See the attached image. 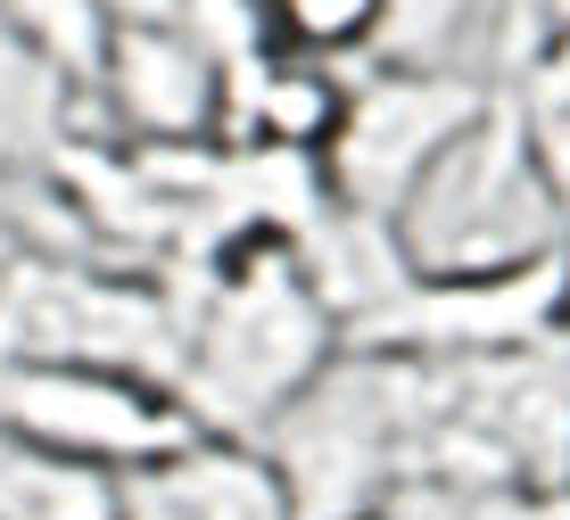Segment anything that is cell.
Masks as SVG:
<instances>
[{"instance_id": "obj_1", "label": "cell", "mask_w": 570, "mask_h": 520, "mask_svg": "<svg viewBox=\"0 0 570 520\" xmlns=\"http://www.w3.org/2000/svg\"><path fill=\"white\" fill-rule=\"evenodd\" d=\"M513 183H529V166L504 149V133H463L455 149L439 141V157L422 166L414 215H405L414 256L430 273H446V282H480L504 256H521L538 239V224L497 215V190H513Z\"/></svg>"}, {"instance_id": "obj_2", "label": "cell", "mask_w": 570, "mask_h": 520, "mask_svg": "<svg viewBox=\"0 0 570 520\" xmlns=\"http://www.w3.org/2000/svg\"><path fill=\"white\" fill-rule=\"evenodd\" d=\"M9 422L50 454H83V463H149V454L183 447V422H174L157 396H141L132 380L91 372V364H42L9 380Z\"/></svg>"}, {"instance_id": "obj_3", "label": "cell", "mask_w": 570, "mask_h": 520, "mask_svg": "<svg viewBox=\"0 0 570 520\" xmlns=\"http://www.w3.org/2000/svg\"><path fill=\"white\" fill-rule=\"evenodd\" d=\"M100 84H108L116 108H125V125L157 133V141L199 133L207 116H215V75H207V58L190 50L183 33H166V26H116Z\"/></svg>"}, {"instance_id": "obj_4", "label": "cell", "mask_w": 570, "mask_h": 520, "mask_svg": "<svg viewBox=\"0 0 570 520\" xmlns=\"http://www.w3.org/2000/svg\"><path fill=\"white\" fill-rule=\"evenodd\" d=\"M257 141L273 149H331L347 133V91L331 84L323 67L298 50V58H265L257 67Z\"/></svg>"}, {"instance_id": "obj_5", "label": "cell", "mask_w": 570, "mask_h": 520, "mask_svg": "<svg viewBox=\"0 0 570 520\" xmlns=\"http://www.w3.org/2000/svg\"><path fill=\"white\" fill-rule=\"evenodd\" d=\"M273 9V33H282L289 50L323 58V50H356L372 33L389 26V9L397 0H265Z\"/></svg>"}, {"instance_id": "obj_6", "label": "cell", "mask_w": 570, "mask_h": 520, "mask_svg": "<svg viewBox=\"0 0 570 520\" xmlns=\"http://www.w3.org/2000/svg\"><path fill=\"white\" fill-rule=\"evenodd\" d=\"M347 520H389V512H347Z\"/></svg>"}]
</instances>
